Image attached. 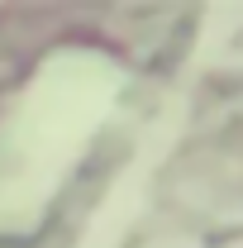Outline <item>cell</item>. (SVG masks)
<instances>
[{
	"mask_svg": "<svg viewBox=\"0 0 243 248\" xmlns=\"http://www.w3.org/2000/svg\"><path fill=\"white\" fill-rule=\"evenodd\" d=\"M152 162H157V153H148L143 162H134V167L120 177V186L110 191V201H105V210L95 215V224H91V234H86V244H81V248H120L124 224H129L134 210L143 205V186H148Z\"/></svg>",
	"mask_w": 243,
	"mask_h": 248,
	"instance_id": "7a4b0ae2",
	"label": "cell"
},
{
	"mask_svg": "<svg viewBox=\"0 0 243 248\" xmlns=\"http://www.w3.org/2000/svg\"><path fill=\"white\" fill-rule=\"evenodd\" d=\"M115 91L120 72L95 53H62L33 77L0 134V224H29L38 215Z\"/></svg>",
	"mask_w": 243,
	"mask_h": 248,
	"instance_id": "6da1fadb",
	"label": "cell"
}]
</instances>
